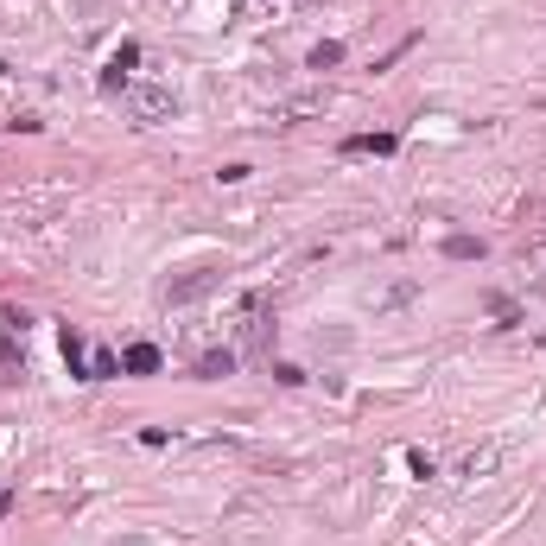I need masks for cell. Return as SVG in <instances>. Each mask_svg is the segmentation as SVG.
I'll return each instance as SVG.
<instances>
[{
  "label": "cell",
  "instance_id": "cell-1",
  "mask_svg": "<svg viewBox=\"0 0 546 546\" xmlns=\"http://www.w3.org/2000/svg\"><path fill=\"white\" fill-rule=\"evenodd\" d=\"M223 280H229V267H184L178 280H166V305H197V299H210Z\"/></svg>",
  "mask_w": 546,
  "mask_h": 546
},
{
  "label": "cell",
  "instance_id": "cell-2",
  "mask_svg": "<svg viewBox=\"0 0 546 546\" xmlns=\"http://www.w3.org/2000/svg\"><path fill=\"white\" fill-rule=\"evenodd\" d=\"M127 108H133V121H141V127H153V121H166V115L178 108V96H172L166 83H127Z\"/></svg>",
  "mask_w": 546,
  "mask_h": 546
},
{
  "label": "cell",
  "instance_id": "cell-3",
  "mask_svg": "<svg viewBox=\"0 0 546 546\" xmlns=\"http://www.w3.org/2000/svg\"><path fill=\"white\" fill-rule=\"evenodd\" d=\"M159 369H166L159 344H127L121 350V375H159Z\"/></svg>",
  "mask_w": 546,
  "mask_h": 546
},
{
  "label": "cell",
  "instance_id": "cell-4",
  "mask_svg": "<svg viewBox=\"0 0 546 546\" xmlns=\"http://www.w3.org/2000/svg\"><path fill=\"white\" fill-rule=\"evenodd\" d=\"M133 64H141V45H121V51L108 57V71H102V90H127V77H133Z\"/></svg>",
  "mask_w": 546,
  "mask_h": 546
},
{
  "label": "cell",
  "instance_id": "cell-5",
  "mask_svg": "<svg viewBox=\"0 0 546 546\" xmlns=\"http://www.w3.org/2000/svg\"><path fill=\"white\" fill-rule=\"evenodd\" d=\"M496 464H502V445H476V451L457 464V476H470V483H476V476H496Z\"/></svg>",
  "mask_w": 546,
  "mask_h": 546
},
{
  "label": "cell",
  "instance_id": "cell-6",
  "mask_svg": "<svg viewBox=\"0 0 546 546\" xmlns=\"http://www.w3.org/2000/svg\"><path fill=\"white\" fill-rule=\"evenodd\" d=\"M191 375H197V381H223V375H235V350H210V356H197Z\"/></svg>",
  "mask_w": 546,
  "mask_h": 546
},
{
  "label": "cell",
  "instance_id": "cell-7",
  "mask_svg": "<svg viewBox=\"0 0 546 546\" xmlns=\"http://www.w3.org/2000/svg\"><path fill=\"white\" fill-rule=\"evenodd\" d=\"M400 147V133H350L344 141V153H375V159H388Z\"/></svg>",
  "mask_w": 546,
  "mask_h": 546
},
{
  "label": "cell",
  "instance_id": "cell-8",
  "mask_svg": "<svg viewBox=\"0 0 546 546\" xmlns=\"http://www.w3.org/2000/svg\"><path fill=\"white\" fill-rule=\"evenodd\" d=\"M483 235H445V260H483Z\"/></svg>",
  "mask_w": 546,
  "mask_h": 546
},
{
  "label": "cell",
  "instance_id": "cell-9",
  "mask_svg": "<svg viewBox=\"0 0 546 546\" xmlns=\"http://www.w3.org/2000/svg\"><path fill=\"white\" fill-rule=\"evenodd\" d=\"M311 71H337V64H344V45H337V38H324V45H311Z\"/></svg>",
  "mask_w": 546,
  "mask_h": 546
},
{
  "label": "cell",
  "instance_id": "cell-10",
  "mask_svg": "<svg viewBox=\"0 0 546 546\" xmlns=\"http://www.w3.org/2000/svg\"><path fill=\"white\" fill-rule=\"evenodd\" d=\"M108 375H121V356L115 350H90V381H108Z\"/></svg>",
  "mask_w": 546,
  "mask_h": 546
},
{
  "label": "cell",
  "instance_id": "cell-11",
  "mask_svg": "<svg viewBox=\"0 0 546 546\" xmlns=\"http://www.w3.org/2000/svg\"><path fill=\"white\" fill-rule=\"evenodd\" d=\"M414 45H420V32H406L400 45H388V51L375 57V71H388V64H400V57H406V51H414Z\"/></svg>",
  "mask_w": 546,
  "mask_h": 546
},
{
  "label": "cell",
  "instance_id": "cell-12",
  "mask_svg": "<svg viewBox=\"0 0 546 546\" xmlns=\"http://www.w3.org/2000/svg\"><path fill=\"white\" fill-rule=\"evenodd\" d=\"M483 305H490V311H496V318H502V324H521V311H515V299H508V293H490V299H483Z\"/></svg>",
  "mask_w": 546,
  "mask_h": 546
},
{
  "label": "cell",
  "instance_id": "cell-13",
  "mask_svg": "<svg viewBox=\"0 0 546 546\" xmlns=\"http://www.w3.org/2000/svg\"><path fill=\"white\" fill-rule=\"evenodd\" d=\"M127 546H133V540H127Z\"/></svg>",
  "mask_w": 546,
  "mask_h": 546
}]
</instances>
